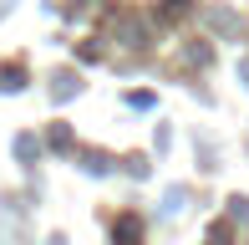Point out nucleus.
Masks as SVG:
<instances>
[{"label": "nucleus", "mask_w": 249, "mask_h": 245, "mask_svg": "<svg viewBox=\"0 0 249 245\" xmlns=\"http://www.w3.org/2000/svg\"><path fill=\"white\" fill-rule=\"evenodd\" d=\"M163 209H168V215H178V209H183V189H168V204H163Z\"/></svg>", "instance_id": "f03ea898"}, {"label": "nucleus", "mask_w": 249, "mask_h": 245, "mask_svg": "<svg viewBox=\"0 0 249 245\" xmlns=\"http://www.w3.org/2000/svg\"><path fill=\"white\" fill-rule=\"evenodd\" d=\"M234 220H244V225H249V199H234Z\"/></svg>", "instance_id": "39448f33"}, {"label": "nucleus", "mask_w": 249, "mask_h": 245, "mask_svg": "<svg viewBox=\"0 0 249 245\" xmlns=\"http://www.w3.org/2000/svg\"><path fill=\"white\" fill-rule=\"evenodd\" d=\"M183 10H188V0H168V20H178Z\"/></svg>", "instance_id": "20e7f679"}, {"label": "nucleus", "mask_w": 249, "mask_h": 245, "mask_svg": "<svg viewBox=\"0 0 249 245\" xmlns=\"http://www.w3.org/2000/svg\"><path fill=\"white\" fill-rule=\"evenodd\" d=\"M16 153H20V159H31V153H36V138H31V133H26V138H16Z\"/></svg>", "instance_id": "7ed1b4c3"}, {"label": "nucleus", "mask_w": 249, "mask_h": 245, "mask_svg": "<svg viewBox=\"0 0 249 245\" xmlns=\"http://www.w3.org/2000/svg\"><path fill=\"white\" fill-rule=\"evenodd\" d=\"M0 87L16 92V87H20V66H0Z\"/></svg>", "instance_id": "f257e3e1"}]
</instances>
